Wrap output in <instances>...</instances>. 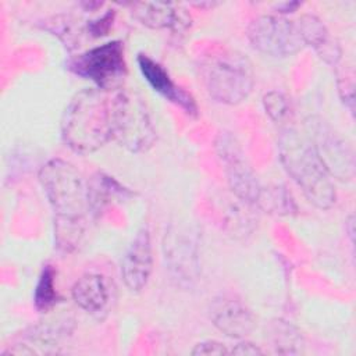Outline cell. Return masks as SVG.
<instances>
[{"mask_svg":"<svg viewBox=\"0 0 356 356\" xmlns=\"http://www.w3.org/2000/svg\"><path fill=\"white\" fill-rule=\"evenodd\" d=\"M153 252L150 234L142 227L129 243L121 260V277L125 286L132 292L142 291L152 274Z\"/></svg>","mask_w":356,"mask_h":356,"instance_id":"11","label":"cell"},{"mask_svg":"<svg viewBox=\"0 0 356 356\" xmlns=\"http://www.w3.org/2000/svg\"><path fill=\"white\" fill-rule=\"evenodd\" d=\"M56 271L51 266H44L42 270V274L39 277V281L35 288L33 295V303L38 312H47L50 310L58 300V295L54 285Z\"/></svg>","mask_w":356,"mask_h":356,"instance_id":"18","label":"cell"},{"mask_svg":"<svg viewBox=\"0 0 356 356\" xmlns=\"http://www.w3.org/2000/svg\"><path fill=\"white\" fill-rule=\"evenodd\" d=\"M163 252L167 268L181 284L189 285L199 274L197 241L189 228L171 225L164 235Z\"/></svg>","mask_w":356,"mask_h":356,"instance_id":"10","label":"cell"},{"mask_svg":"<svg viewBox=\"0 0 356 356\" xmlns=\"http://www.w3.org/2000/svg\"><path fill=\"white\" fill-rule=\"evenodd\" d=\"M250 44L271 57H288L305 46L298 24L280 15H260L248 28Z\"/></svg>","mask_w":356,"mask_h":356,"instance_id":"8","label":"cell"},{"mask_svg":"<svg viewBox=\"0 0 356 356\" xmlns=\"http://www.w3.org/2000/svg\"><path fill=\"white\" fill-rule=\"evenodd\" d=\"M307 138L331 178L349 182L355 177V156L348 145L324 120L309 117L306 120Z\"/></svg>","mask_w":356,"mask_h":356,"instance_id":"7","label":"cell"},{"mask_svg":"<svg viewBox=\"0 0 356 356\" xmlns=\"http://www.w3.org/2000/svg\"><path fill=\"white\" fill-rule=\"evenodd\" d=\"M39 181L54 211V242L60 252H74L85 234L90 213L89 184L68 161L49 160L39 171Z\"/></svg>","mask_w":356,"mask_h":356,"instance_id":"1","label":"cell"},{"mask_svg":"<svg viewBox=\"0 0 356 356\" xmlns=\"http://www.w3.org/2000/svg\"><path fill=\"white\" fill-rule=\"evenodd\" d=\"M278 153L285 171L312 204L327 210L335 203L334 182L307 136L293 128L282 129L278 135Z\"/></svg>","mask_w":356,"mask_h":356,"instance_id":"3","label":"cell"},{"mask_svg":"<svg viewBox=\"0 0 356 356\" xmlns=\"http://www.w3.org/2000/svg\"><path fill=\"white\" fill-rule=\"evenodd\" d=\"M199 70L206 90L220 103L238 104L253 89V67L236 50L228 47L211 49L202 57Z\"/></svg>","mask_w":356,"mask_h":356,"instance_id":"4","label":"cell"},{"mask_svg":"<svg viewBox=\"0 0 356 356\" xmlns=\"http://www.w3.org/2000/svg\"><path fill=\"white\" fill-rule=\"evenodd\" d=\"M273 343L278 353H300L303 339L300 332L293 325L278 320L273 325Z\"/></svg>","mask_w":356,"mask_h":356,"instance_id":"19","label":"cell"},{"mask_svg":"<svg viewBox=\"0 0 356 356\" xmlns=\"http://www.w3.org/2000/svg\"><path fill=\"white\" fill-rule=\"evenodd\" d=\"M129 6L132 15L147 28H170L172 31H184L189 26V17L186 13L177 8L171 3L136 1L131 3Z\"/></svg>","mask_w":356,"mask_h":356,"instance_id":"15","label":"cell"},{"mask_svg":"<svg viewBox=\"0 0 356 356\" xmlns=\"http://www.w3.org/2000/svg\"><path fill=\"white\" fill-rule=\"evenodd\" d=\"M299 31L305 44L312 46L327 64H337L341 58V47L330 35L325 25L316 15L305 14L299 19Z\"/></svg>","mask_w":356,"mask_h":356,"instance_id":"16","label":"cell"},{"mask_svg":"<svg viewBox=\"0 0 356 356\" xmlns=\"http://www.w3.org/2000/svg\"><path fill=\"white\" fill-rule=\"evenodd\" d=\"M263 106L268 117L274 121H281L289 111V104L285 96L280 92H268L263 97Z\"/></svg>","mask_w":356,"mask_h":356,"instance_id":"20","label":"cell"},{"mask_svg":"<svg viewBox=\"0 0 356 356\" xmlns=\"http://www.w3.org/2000/svg\"><path fill=\"white\" fill-rule=\"evenodd\" d=\"M113 138L132 153H143L156 140L149 110L143 99L134 90L118 89L111 99Z\"/></svg>","mask_w":356,"mask_h":356,"instance_id":"5","label":"cell"},{"mask_svg":"<svg viewBox=\"0 0 356 356\" xmlns=\"http://www.w3.org/2000/svg\"><path fill=\"white\" fill-rule=\"evenodd\" d=\"M229 353H234V355H249V356H256V355H263V350L252 343V342H241L238 343Z\"/></svg>","mask_w":356,"mask_h":356,"instance_id":"24","label":"cell"},{"mask_svg":"<svg viewBox=\"0 0 356 356\" xmlns=\"http://www.w3.org/2000/svg\"><path fill=\"white\" fill-rule=\"evenodd\" d=\"M216 147L224 164L231 191L241 200L250 204H257L263 188L236 139L228 132H221L216 140Z\"/></svg>","mask_w":356,"mask_h":356,"instance_id":"9","label":"cell"},{"mask_svg":"<svg viewBox=\"0 0 356 356\" xmlns=\"http://www.w3.org/2000/svg\"><path fill=\"white\" fill-rule=\"evenodd\" d=\"M113 19H114V13L113 11H107L106 14H103L102 17H99L97 19H93L88 24V31L92 36L99 38L103 35H107V32L110 31L111 25H113Z\"/></svg>","mask_w":356,"mask_h":356,"instance_id":"21","label":"cell"},{"mask_svg":"<svg viewBox=\"0 0 356 356\" xmlns=\"http://www.w3.org/2000/svg\"><path fill=\"white\" fill-rule=\"evenodd\" d=\"M229 350L225 348L224 343L218 342V341H203L199 342L193 350L192 355H228Z\"/></svg>","mask_w":356,"mask_h":356,"instance_id":"22","label":"cell"},{"mask_svg":"<svg viewBox=\"0 0 356 356\" xmlns=\"http://www.w3.org/2000/svg\"><path fill=\"white\" fill-rule=\"evenodd\" d=\"M74 302L88 314L103 320L110 310L111 288L107 278L97 273H86L72 285Z\"/></svg>","mask_w":356,"mask_h":356,"instance_id":"14","label":"cell"},{"mask_svg":"<svg viewBox=\"0 0 356 356\" xmlns=\"http://www.w3.org/2000/svg\"><path fill=\"white\" fill-rule=\"evenodd\" d=\"M129 192L121 186L114 178L104 174H97L89 184V204L90 213L97 214L114 197L128 195Z\"/></svg>","mask_w":356,"mask_h":356,"instance_id":"17","label":"cell"},{"mask_svg":"<svg viewBox=\"0 0 356 356\" xmlns=\"http://www.w3.org/2000/svg\"><path fill=\"white\" fill-rule=\"evenodd\" d=\"M338 89L342 102L348 106L349 111L353 113V85L348 79L338 81Z\"/></svg>","mask_w":356,"mask_h":356,"instance_id":"23","label":"cell"},{"mask_svg":"<svg viewBox=\"0 0 356 356\" xmlns=\"http://www.w3.org/2000/svg\"><path fill=\"white\" fill-rule=\"evenodd\" d=\"M299 6H300V3H298V1H295V3H284L282 6L278 7V10H280V13H292Z\"/></svg>","mask_w":356,"mask_h":356,"instance_id":"25","label":"cell"},{"mask_svg":"<svg viewBox=\"0 0 356 356\" xmlns=\"http://www.w3.org/2000/svg\"><path fill=\"white\" fill-rule=\"evenodd\" d=\"M70 68L104 92L118 90L127 75L124 46L120 40H113L89 49L75 57Z\"/></svg>","mask_w":356,"mask_h":356,"instance_id":"6","label":"cell"},{"mask_svg":"<svg viewBox=\"0 0 356 356\" xmlns=\"http://www.w3.org/2000/svg\"><path fill=\"white\" fill-rule=\"evenodd\" d=\"M211 323L231 338H245L254 328L252 312L239 299L232 296H218L210 305Z\"/></svg>","mask_w":356,"mask_h":356,"instance_id":"12","label":"cell"},{"mask_svg":"<svg viewBox=\"0 0 356 356\" xmlns=\"http://www.w3.org/2000/svg\"><path fill=\"white\" fill-rule=\"evenodd\" d=\"M136 61L139 71L142 72L147 83L153 88V90L160 93L168 102L181 107L185 113L191 115L197 114V106L195 99L172 81V78L163 65H160L157 61L146 54H139Z\"/></svg>","mask_w":356,"mask_h":356,"instance_id":"13","label":"cell"},{"mask_svg":"<svg viewBox=\"0 0 356 356\" xmlns=\"http://www.w3.org/2000/svg\"><path fill=\"white\" fill-rule=\"evenodd\" d=\"M61 138L74 152L88 154L113 138L111 99L99 88H85L74 95L61 118Z\"/></svg>","mask_w":356,"mask_h":356,"instance_id":"2","label":"cell"}]
</instances>
